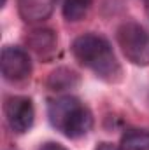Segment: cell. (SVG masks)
<instances>
[{
	"instance_id": "cell-1",
	"label": "cell",
	"mask_w": 149,
	"mask_h": 150,
	"mask_svg": "<svg viewBox=\"0 0 149 150\" xmlns=\"http://www.w3.org/2000/svg\"><path fill=\"white\" fill-rule=\"evenodd\" d=\"M72 52L84 67L105 80L114 82L121 75V67L114 56L109 40L97 33H84L72 44Z\"/></svg>"
},
{
	"instance_id": "cell-2",
	"label": "cell",
	"mask_w": 149,
	"mask_h": 150,
	"mask_svg": "<svg viewBox=\"0 0 149 150\" xmlns=\"http://www.w3.org/2000/svg\"><path fill=\"white\" fill-rule=\"evenodd\" d=\"M47 113L51 124L67 138H81L93 127L91 112L74 96H62L53 100L47 107Z\"/></svg>"
},
{
	"instance_id": "cell-3",
	"label": "cell",
	"mask_w": 149,
	"mask_h": 150,
	"mask_svg": "<svg viewBox=\"0 0 149 150\" xmlns=\"http://www.w3.org/2000/svg\"><path fill=\"white\" fill-rule=\"evenodd\" d=\"M117 44L125 58L137 65L148 67L149 65V32L139 23L128 21L117 28Z\"/></svg>"
},
{
	"instance_id": "cell-4",
	"label": "cell",
	"mask_w": 149,
	"mask_h": 150,
	"mask_svg": "<svg viewBox=\"0 0 149 150\" xmlns=\"http://www.w3.org/2000/svg\"><path fill=\"white\" fill-rule=\"evenodd\" d=\"M0 67H2L4 79L11 80V82L25 80L32 74V59H30L28 52L25 49L14 47V45H7L2 49Z\"/></svg>"
},
{
	"instance_id": "cell-5",
	"label": "cell",
	"mask_w": 149,
	"mask_h": 150,
	"mask_svg": "<svg viewBox=\"0 0 149 150\" xmlns=\"http://www.w3.org/2000/svg\"><path fill=\"white\" fill-rule=\"evenodd\" d=\"M5 119H7V124L9 127L18 133V134H23L27 133L32 124H34V105L28 98L25 96H12L5 101Z\"/></svg>"
},
{
	"instance_id": "cell-6",
	"label": "cell",
	"mask_w": 149,
	"mask_h": 150,
	"mask_svg": "<svg viewBox=\"0 0 149 150\" xmlns=\"http://www.w3.org/2000/svg\"><path fill=\"white\" fill-rule=\"evenodd\" d=\"M56 0H19V12L25 21H44L54 7Z\"/></svg>"
},
{
	"instance_id": "cell-7",
	"label": "cell",
	"mask_w": 149,
	"mask_h": 150,
	"mask_svg": "<svg viewBox=\"0 0 149 150\" xmlns=\"http://www.w3.org/2000/svg\"><path fill=\"white\" fill-rule=\"evenodd\" d=\"M28 44L32 51H35L39 56L47 58L54 52L56 49V37L51 30H35L28 38Z\"/></svg>"
},
{
	"instance_id": "cell-8",
	"label": "cell",
	"mask_w": 149,
	"mask_h": 150,
	"mask_svg": "<svg viewBox=\"0 0 149 150\" xmlns=\"http://www.w3.org/2000/svg\"><path fill=\"white\" fill-rule=\"evenodd\" d=\"M123 150H149V131L130 129L121 136Z\"/></svg>"
},
{
	"instance_id": "cell-9",
	"label": "cell",
	"mask_w": 149,
	"mask_h": 150,
	"mask_svg": "<svg viewBox=\"0 0 149 150\" xmlns=\"http://www.w3.org/2000/svg\"><path fill=\"white\" fill-rule=\"evenodd\" d=\"M91 4H93V0H65L63 7H62L63 18L67 21H72V23L81 21L88 14Z\"/></svg>"
},
{
	"instance_id": "cell-10",
	"label": "cell",
	"mask_w": 149,
	"mask_h": 150,
	"mask_svg": "<svg viewBox=\"0 0 149 150\" xmlns=\"http://www.w3.org/2000/svg\"><path fill=\"white\" fill-rule=\"evenodd\" d=\"M77 84V74L69 70V68H58L54 70L49 77V86L54 91H63V89H70L72 86Z\"/></svg>"
},
{
	"instance_id": "cell-11",
	"label": "cell",
	"mask_w": 149,
	"mask_h": 150,
	"mask_svg": "<svg viewBox=\"0 0 149 150\" xmlns=\"http://www.w3.org/2000/svg\"><path fill=\"white\" fill-rule=\"evenodd\" d=\"M95 150H123L121 147H117V145H112L109 142H104V143H98V147Z\"/></svg>"
},
{
	"instance_id": "cell-12",
	"label": "cell",
	"mask_w": 149,
	"mask_h": 150,
	"mask_svg": "<svg viewBox=\"0 0 149 150\" xmlns=\"http://www.w3.org/2000/svg\"><path fill=\"white\" fill-rule=\"evenodd\" d=\"M39 150H67L63 145H60V143H46V145H42Z\"/></svg>"
},
{
	"instance_id": "cell-13",
	"label": "cell",
	"mask_w": 149,
	"mask_h": 150,
	"mask_svg": "<svg viewBox=\"0 0 149 150\" xmlns=\"http://www.w3.org/2000/svg\"><path fill=\"white\" fill-rule=\"evenodd\" d=\"M142 2H144V9H146V14L149 18V0H142Z\"/></svg>"
}]
</instances>
